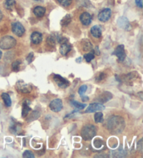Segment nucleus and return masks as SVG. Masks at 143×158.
Returning a JSON list of instances; mask_svg holds the SVG:
<instances>
[{
	"mask_svg": "<svg viewBox=\"0 0 143 158\" xmlns=\"http://www.w3.org/2000/svg\"><path fill=\"white\" fill-rule=\"evenodd\" d=\"M34 1H41V0H34Z\"/></svg>",
	"mask_w": 143,
	"mask_h": 158,
	"instance_id": "38",
	"label": "nucleus"
},
{
	"mask_svg": "<svg viewBox=\"0 0 143 158\" xmlns=\"http://www.w3.org/2000/svg\"><path fill=\"white\" fill-rule=\"evenodd\" d=\"M71 16L70 15H66V16L64 17L62 20H61V24L62 25V26H66V25H68L69 23L71 22Z\"/></svg>",
	"mask_w": 143,
	"mask_h": 158,
	"instance_id": "24",
	"label": "nucleus"
},
{
	"mask_svg": "<svg viewBox=\"0 0 143 158\" xmlns=\"http://www.w3.org/2000/svg\"><path fill=\"white\" fill-rule=\"evenodd\" d=\"M20 64L21 62L19 60H16L12 64V70L14 71V72H18L19 70H20Z\"/></svg>",
	"mask_w": 143,
	"mask_h": 158,
	"instance_id": "25",
	"label": "nucleus"
},
{
	"mask_svg": "<svg viewBox=\"0 0 143 158\" xmlns=\"http://www.w3.org/2000/svg\"><path fill=\"white\" fill-rule=\"evenodd\" d=\"M106 127L109 131L112 132V133H121L125 128L124 120L119 116H112L107 121Z\"/></svg>",
	"mask_w": 143,
	"mask_h": 158,
	"instance_id": "1",
	"label": "nucleus"
},
{
	"mask_svg": "<svg viewBox=\"0 0 143 158\" xmlns=\"http://www.w3.org/2000/svg\"><path fill=\"white\" fill-rule=\"evenodd\" d=\"M82 100H83V101H87V100H89V98H88L87 96H82Z\"/></svg>",
	"mask_w": 143,
	"mask_h": 158,
	"instance_id": "34",
	"label": "nucleus"
},
{
	"mask_svg": "<svg viewBox=\"0 0 143 158\" xmlns=\"http://www.w3.org/2000/svg\"><path fill=\"white\" fill-rule=\"evenodd\" d=\"M17 89L20 92L23 93H27L31 91V87L29 84L18 82V84H17Z\"/></svg>",
	"mask_w": 143,
	"mask_h": 158,
	"instance_id": "12",
	"label": "nucleus"
},
{
	"mask_svg": "<svg viewBox=\"0 0 143 158\" xmlns=\"http://www.w3.org/2000/svg\"><path fill=\"white\" fill-rule=\"evenodd\" d=\"M42 40H43V36L40 32H37V31H34L31 33V41L34 44H39L41 43Z\"/></svg>",
	"mask_w": 143,
	"mask_h": 158,
	"instance_id": "13",
	"label": "nucleus"
},
{
	"mask_svg": "<svg viewBox=\"0 0 143 158\" xmlns=\"http://www.w3.org/2000/svg\"><path fill=\"white\" fill-rule=\"evenodd\" d=\"M57 1L62 6H64V7H67V6L71 5L72 0H57Z\"/></svg>",
	"mask_w": 143,
	"mask_h": 158,
	"instance_id": "26",
	"label": "nucleus"
},
{
	"mask_svg": "<svg viewBox=\"0 0 143 158\" xmlns=\"http://www.w3.org/2000/svg\"><path fill=\"white\" fill-rule=\"evenodd\" d=\"M47 43H48V45L54 46V45H55V39H54L53 36H50L49 37H48Z\"/></svg>",
	"mask_w": 143,
	"mask_h": 158,
	"instance_id": "27",
	"label": "nucleus"
},
{
	"mask_svg": "<svg viewBox=\"0 0 143 158\" xmlns=\"http://www.w3.org/2000/svg\"><path fill=\"white\" fill-rule=\"evenodd\" d=\"M16 4V1L15 0H6L4 2V6L6 9L11 10Z\"/></svg>",
	"mask_w": 143,
	"mask_h": 158,
	"instance_id": "22",
	"label": "nucleus"
},
{
	"mask_svg": "<svg viewBox=\"0 0 143 158\" xmlns=\"http://www.w3.org/2000/svg\"><path fill=\"white\" fill-rule=\"evenodd\" d=\"M87 85H82L78 90V93L81 96H83L84 93L86 92V90H87Z\"/></svg>",
	"mask_w": 143,
	"mask_h": 158,
	"instance_id": "30",
	"label": "nucleus"
},
{
	"mask_svg": "<svg viewBox=\"0 0 143 158\" xmlns=\"http://www.w3.org/2000/svg\"><path fill=\"white\" fill-rule=\"evenodd\" d=\"M92 19V16L87 12H85L83 13H82L80 17V20L82 24L85 25V26H87V25H89L91 24Z\"/></svg>",
	"mask_w": 143,
	"mask_h": 158,
	"instance_id": "11",
	"label": "nucleus"
},
{
	"mask_svg": "<svg viewBox=\"0 0 143 158\" xmlns=\"http://www.w3.org/2000/svg\"><path fill=\"white\" fill-rule=\"evenodd\" d=\"M71 50V45H69V44H68L67 43H62L60 46V52L61 54H62L63 56H66Z\"/></svg>",
	"mask_w": 143,
	"mask_h": 158,
	"instance_id": "15",
	"label": "nucleus"
},
{
	"mask_svg": "<svg viewBox=\"0 0 143 158\" xmlns=\"http://www.w3.org/2000/svg\"><path fill=\"white\" fill-rule=\"evenodd\" d=\"M1 98L2 100H4V104L6 107H10L11 106V104H12V101H11V99H10L9 95L8 93H3L1 94Z\"/></svg>",
	"mask_w": 143,
	"mask_h": 158,
	"instance_id": "18",
	"label": "nucleus"
},
{
	"mask_svg": "<svg viewBox=\"0 0 143 158\" xmlns=\"http://www.w3.org/2000/svg\"><path fill=\"white\" fill-rule=\"evenodd\" d=\"M111 17V10L110 8H105L102 10L99 13H98V20L101 22H107Z\"/></svg>",
	"mask_w": 143,
	"mask_h": 158,
	"instance_id": "9",
	"label": "nucleus"
},
{
	"mask_svg": "<svg viewBox=\"0 0 143 158\" xmlns=\"http://www.w3.org/2000/svg\"><path fill=\"white\" fill-rule=\"evenodd\" d=\"M113 54L117 56L119 62H123V61L126 59V56H127V54H126L125 50H124V46L123 45L117 46L114 52H113Z\"/></svg>",
	"mask_w": 143,
	"mask_h": 158,
	"instance_id": "6",
	"label": "nucleus"
},
{
	"mask_svg": "<svg viewBox=\"0 0 143 158\" xmlns=\"http://www.w3.org/2000/svg\"><path fill=\"white\" fill-rule=\"evenodd\" d=\"M12 31L16 36L20 37L25 33V29L20 22H16L12 24Z\"/></svg>",
	"mask_w": 143,
	"mask_h": 158,
	"instance_id": "5",
	"label": "nucleus"
},
{
	"mask_svg": "<svg viewBox=\"0 0 143 158\" xmlns=\"http://www.w3.org/2000/svg\"><path fill=\"white\" fill-rule=\"evenodd\" d=\"M91 33L94 37L95 38H100L101 36L102 31L101 29L98 25H95V26L92 27L91 29Z\"/></svg>",
	"mask_w": 143,
	"mask_h": 158,
	"instance_id": "16",
	"label": "nucleus"
},
{
	"mask_svg": "<svg viewBox=\"0 0 143 158\" xmlns=\"http://www.w3.org/2000/svg\"><path fill=\"white\" fill-rule=\"evenodd\" d=\"M136 4L138 7L142 8V0H136Z\"/></svg>",
	"mask_w": 143,
	"mask_h": 158,
	"instance_id": "33",
	"label": "nucleus"
},
{
	"mask_svg": "<svg viewBox=\"0 0 143 158\" xmlns=\"http://www.w3.org/2000/svg\"><path fill=\"white\" fill-rule=\"evenodd\" d=\"M63 107V104H62V101L61 99L57 98L54 99L50 102V108L52 111H54V112H59L62 110Z\"/></svg>",
	"mask_w": 143,
	"mask_h": 158,
	"instance_id": "7",
	"label": "nucleus"
},
{
	"mask_svg": "<svg viewBox=\"0 0 143 158\" xmlns=\"http://www.w3.org/2000/svg\"><path fill=\"white\" fill-rule=\"evenodd\" d=\"M96 51H97L98 52V47H96ZM97 54H98V55H99V52H97Z\"/></svg>",
	"mask_w": 143,
	"mask_h": 158,
	"instance_id": "37",
	"label": "nucleus"
},
{
	"mask_svg": "<svg viewBox=\"0 0 143 158\" xmlns=\"http://www.w3.org/2000/svg\"><path fill=\"white\" fill-rule=\"evenodd\" d=\"M71 104L77 109H83L86 106H87L85 104H82V103L77 102V101H75V100H71Z\"/></svg>",
	"mask_w": 143,
	"mask_h": 158,
	"instance_id": "23",
	"label": "nucleus"
},
{
	"mask_svg": "<svg viewBox=\"0 0 143 158\" xmlns=\"http://www.w3.org/2000/svg\"><path fill=\"white\" fill-rule=\"evenodd\" d=\"M1 56H2V52H1V50H0V59H1Z\"/></svg>",
	"mask_w": 143,
	"mask_h": 158,
	"instance_id": "36",
	"label": "nucleus"
},
{
	"mask_svg": "<svg viewBox=\"0 0 143 158\" xmlns=\"http://www.w3.org/2000/svg\"><path fill=\"white\" fill-rule=\"evenodd\" d=\"M105 78V74L104 73H100V75H98V76L96 77V81H101Z\"/></svg>",
	"mask_w": 143,
	"mask_h": 158,
	"instance_id": "32",
	"label": "nucleus"
},
{
	"mask_svg": "<svg viewBox=\"0 0 143 158\" xmlns=\"http://www.w3.org/2000/svg\"><path fill=\"white\" fill-rule=\"evenodd\" d=\"M83 44V48L84 51H91L92 50V43L88 40H83L82 42Z\"/></svg>",
	"mask_w": 143,
	"mask_h": 158,
	"instance_id": "19",
	"label": "nucleus"
},
{
	"mask_svg": "<svg viewBox=\"0 0 143 158\" xmlns=\"http://www.w3.org/2000/svg\"><path fill=\"white\" fill-rule=\"evenodd\" d=\"M33 56H34V53L33 52H31V53L28 55V56L27 57V62H28L29 64H30V63L31 62V61H32Z\"/></svg>",
	"mask_w": 143,
	"mask_h": 158,
	"instance_id": "31",
	"label": "nucleus"
},
{
	"mask_svg": "<svg viewBox=\"0 0 143 158\" xmlns=\"http://www.w3.org/2000/svg\"><path fill=\"white\" fill-rule=\"evenodd\" d=\"M117 24L120 28L125 29V30H130L131 29V24H130L129 21L125 17H120L117 20Z\"/></svg>",
	"mask_w": 143,
	"mask_h": 158,
	"instance_id": "10",
	"label": "nucleus"
},
{
	"mask_svg": "<svg viewBox=\"0 0 143 158\" xmlns=\"http://www.w3.org/2000/svg\"><path fill=\"white\" fill-rule=\"evenodd\" d=\"M31 110V108L29 107V105L27 104V102H25L23 103V105H22V117L24 118L28 114L29 111Z\"/></svg>",
	"mask_w": 143,
	"mask_h": 158,
	"instance_id": "20",
	"label": "nucleus"
},
{
	"mask_svg": "<svg viewBox=\"0 0 143 158\" xmlns=\"http://www.w3.org/2000/svg\"><path fill=\"white\" fill-rule=\"evenodd\" d=\"M23 157L27 158H34V155L33 154V153L30 151H25L22 154Z\"/></svg>",
	"mask_w": 143,
	"mask_h": 158,
	"instance_id": "28",
	"label": "nucleus"
},
{
	"mask_svg": "<svg viewBox=\"0 0 143 158\" xmlns=\"http://www.w3.org/2000/svg\"><path fill=\"white\" fill-rule=\"evenodd\" d=\"M94 121L96 123H102L104 121V114L102 112L98 111L94 115Z\"/></svg>",
	"mask_w": 143,
	"mask_h": 158,
	"instance_id": "21",
	"label": "nucleus"
},
{
	"mask_svg": "<svg viewBox=\"0 0 143 158\" xmlns=\"http://www.w3.org/2000/svg\"><path fill=\"white\" fill-rule=\"evenodd\" d=\"M2 18H3V14H2V12L0 10V21L2 20Z\"/></svg>",
	"mask_w": 143,
	"mask_h": 158,
	"instance_id": "35",
	"label": "nucleus"
},
{
	"mask_svg": "<svg viewBox=\"0 0 143 158\" xmlns=\"http://www.w3.org/2000/svg\"><path fill=\"white\" fill-rule=\"evenodd\" d=\"M105 109L104 105H102V103H92L87 107L86 109V113H92L95 111H98Z\"/></svg>",
	"mask_w": 143,
	"mask_h": 158,
	"instance_id": "8",
	"label": "nucleus"
},
{
	"mask_svg": "<svg viewBox=\"0 0 143 158\" xmlns=\"http://www.w3.org/2000/svg\"><path fill=\"white\" fill-rule=\"evenodd\" d=\"M16 41L13 37L6 36L0 39V48L3 50H9L15 47Z\"/></svg>",
	"mask_w": 143,
	"mask_h": 158,
	"instance_id": "3",
	"label": "nucleus"
},
{
	"mask_svg": "<svg viewBox=\"0 0 143 158\" xmlns=\"http://www.w3.org/2000/svg\"><path fill=\"white\" fill-rule=\"evenodd\" d=\"M96 134V129L95 126L92 125H87L84 126L81 130V136L83 138V139L85 141L91 140L92 138L94 137Z\"/></svg>",
	"mask_w": 143,
	"mask_h": 158,
	"instance_id": "2",
	"label": "nucleus"
},
{
	"mask_svg": "<svg viewBox=\"0 0 143 158\" xmlns=\"http://www.w3.org/2000/svg\"><path fill=\"white\" fill-rule=\"evenodd\" d=\"M34 13L38 18H41L45 13V8L42 6H36L34 9Z\"/></svg>",
	"mask_w": 143,
	"mask_h": 158,
	"instance_id": "17",
	"label": "nucleus"
},
{
	"mask_svg": "<svg viewBox=\"0 0 143 158\" xmlns=\"http://www.w3.org/2000/svg\"><path fill=\"white\" fill-rule=\"evenodd\" d=\"M112 98V95L110 92H104L101 95H100L98 98V101L101 103H104L108 102V100H111Z\"/></svg>",
	"mask_w": 143,
	"mask_h": 158,
	"instance_id": "14",
	"label": "nucleus"
},
{
	"mask_svg": "<svg viewBox=\"0 0 143 158\" xmlns=\"http://www.w3.org/2000/svg\"><path fill=\"white\" fill-rule=\"evenodd\" d=\"M54 81L56 82V84H57L59 87L62 88H66L69 86V82L66 79L64 78V77L61 76L60 75H54L53 76Z\"/></svg>",
	"mask_w": 143,
	"mask_h": 158,
	"instance_id": "4",
	"label": "nucleus"
},
{
	"mask_svg": "<svg viewBox=\"0 0 143 158\" xmlns=\"http://www.w3.org/2000/svg\"><path fill=\"white\" fill-rule=\"evenodd\" d=\"M84 57H85L86 62H90L92 60H93L94 59V55L93 53H88V54H85Z\"/></svg>",
	"mask_w": 143,
	"mask_h": 158,
	"instance_id": "29",
	"label": "nucleus"
}]
</instances>
